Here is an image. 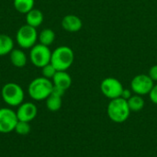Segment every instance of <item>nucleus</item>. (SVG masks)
<instances>
[{
	"instance_id": "obj_1",
	"label": "nucleus",
	"mask_w": 157,
	"mask_h": 157,
	"mask_svg": "<svg viewBox=\"0 0 157 157\" xmlns=\"http://www.w3.org/2000/svg\"><path fill=\"white\" fill-rule=\"evenodd\" d=\"M53 88V84L51 79L45 78L43 76L37 77L33 79L29 86L28 93L29 96L35 101L46 100L47 98L52 94Z\"/></svg>"
},
{
	"instance_id": "obj_2",
	"label": "nucleus",
	"mask_w": 157,
	"mask_h": 157,
	"mask_svg": "<svg viewBox=\"0 0 157 157\" xmlns=\"http://www.w3.org/2000/svg\"><path fill=\"white\" fill-rule=\"evenodd\" d=\"M131 112L127 100L122 98L110 99L107 108L109 118L115 123H123L129 119Z\"/></svg>"
},
{
	"instance_id": "obj_3",
	"label": "nucleus",
	"mask_w": 157,
	"mask_h": 157,
	"mask_svg": "<svg viewBox=\"0 0 157 157\" xmlns=\"http://www.w3.org/2000/svg\"><path fill=\"white\" fill-rule=\"evenodd\" d=\"M75 53L68 46H59L52 52L51 63L57 71H67L73 64Z\"/></svg>"
},
{
	"instance_id": "obj_4",
	"label": "nucleus",
	"mask_w": 157,
	"mask_h": 157,
	"mask_svg": "<svg viewBox=\"0 0 157 157\" xmlns=\"http://www.w3.org/2000/svg\"><path fill=\"white\" fill-rule=\"evenodd\" d=\"M1 97L7 106L18 107L24 102L25 92L18 84L9 82L3 86L1 89Z\"/></svg>"
},
{
	"instance_id": "obj_5",
	"label": "nucleus",
	"mask_w": 157,
	"mask_h": 157,
	"mask_svg": "<svg viewBox=\"0 0 157 157\" xmlns=\"http://www.w3.org/2000/svg\"><path fill=\"white\" fill-rule=\"evenodd\" d=\"M37 29L27 24L21 26L16 33V42L20 49H31L38 41Z\"/></svg>"
},
{
	"instance_id": "obj_6",
	"label": "nucleus",
	"mask_w": 157,
	"mask_h": 157,
	"mask_svg": "<svg viewBox=\"0 0 157 157\" xmlns=\"http://www.w3.org/2000/svg\"><path fill=\"white\" fill-rule=\"evenodd\" d=\"M51 57H52V51L50 50L49 46L37 43L30 49L29 60L31 63L38 68L41 69L43 66L50 63Z\"/></svg>"
},
{
	"instance_id": "obj_7",
	"label": "nucleus",
	"mask_w": 157,
	"mask_h": 157,
	"mask_svg": "<svg viewBox=\"0 0 157 157\" xmlns=\"http://www.w3.org/2000/svg\"><path fill=\"white\" fill-rule=\"evenodd\" d=\"M18 121L17 113L11 108L0 109V133H10L15 131Z\"/></svg>"
},
{
	"instance_id": "obj_8",
	"label": "nucleus",
	"mask_w": 157,
	"mask_h": 157,
	"mask_svg": "<svg viewBox=\"0 0 157 157\" xmlns=\"http://www.w3.org/2000/svg\"><path fill=\"white\" fill-rule=\"evenodd\" d=\"M123 89L124 87L121 81L114 77H107L100 84L102 94L109 99L121 98Z\"/></svg>"
},
{
	"instance_id": "obj_9",
	"label": "nucleus",
	"mask_w": 157,
	"mask_h": 157,
	"mask_svg": "<svg viewBox=\"0 0 157 157\" xmlns=\"http://www.w3.org/2000/svg\"><path fill=\"white\" fill-rule=\"evenodd\" d=\"M155 86V82L150 78L148 75H137L131 82L132 91L139 96L149 95L152 88Z\"/></svg>"
},
{
	"instance_id": "obj_10",
	"label": "nucleus",
	"mask_w": 157,
	"mask_h": 157,
	"mask_svg": "<svg viewBox=\"0 0 157 157\" xmlns=\"http://www.w3.org/2000/svg\"><path fill=\"white\" fill-rule=\"evenodd\" d=\"M16 113L18 121L30 122L37 117L38 109L33 102H23L17 107Z\"/></svg>"
},
{
	"instance_id": "obj_11",
	"label": "nucleus",
	"mask_w": 157,
	"mask_h": 157,
	"mask_svg": "<svg viewBox=\"0 0 157 157\" xmlns=\"http://www.w3.org/2000/svg\"><path fill=\"white\" fill-rule=\"evenodd\" d=\"M62 27L65 31L68 32H77L83 27V22L79 17L76 15L69 14L63 17L62 20Z\"/></svg>"
},
{
	"instance_id": "obj_12",
	"label": "nucleus",
	"mask_w": 157,
	"mask_h": 157,
	"mask_svg": "<svg viewBox=\"0 0 157 157\" xmlns=\"http://www.w3.org/2000/svg\"><path fill=\"white\" fill-rule=\"evenodd\" d=\"M54 86L67 90L72 85V77L66 71H57L52 79Z\"/></svg>"
},
{
	"instance_id": "obj_13",
	"label": "nucleus",
	"mask_w": 157,
	"mask_h": 157,
	"mask_svg": "<svg viewBox=\"0 0 157 157\" xmlns=\"http://www.w3.org/2000/svg\"><path fill=\"white\" fill-rule=\"evenodd\" d=\"M9 59L11 63L17 68H23L28 63V56L23 49H13L9 53Z\"/></svg>"
},
{
	"instance_id": "obj_14",
	"label": "nucleus",
	"mask_w": 157,
	"mask_h": 157,
	"mask_svg": "<svg viewBox=\"0 0 157 157\" xmlns=\"http://www.w3.org/2000/svg\"><path fill=\"white\" fill-rule=\"evenodd\" d=\"M44 19V16L43 13L37 8H33L31 9L29 12H28L25 15V20H26V24L29 26H31L35 29H37L38 27H40Z\"/></svg>"
},
{
	"instance_id": "obj_15",
	"label": "nucleus",
	"mask_w": 157,
	"mask_h": 157,
	"mask_svg": "<svg viewBox=\"0 0 157 157\" xmlns=\"http://www.w3.org/2000/svg\"><path fill=\"white\" fill-rule=\"evenodd\" d=\"M14 49L13 39L6 34H0V56L9 54Z\"/></svg>"
},
{
	"instance_id": "obj_16",
	"label": "nucleus",
	"mask_w": 157,
	"mask_h": 157,
	"mask_svg": "<svg viewBox=\"0 0 157 157\" xmlns=\"http://www.w3.org/2000/svg\"><path fill=\"white\" fill-rule=\"evenodd\" d=\"M38 40L40 44L50 47L55 40V32L52 29H43L39 33Z\"/></svg>"
},
{
	"instance_id": "obj_17",
	"label": "nucleus",
	"mask_w": 157,
	"mask_h": 157,
	"mask_svg": "<svg viewBox=\"0 0 157 157\" xmlns=\"http://www.w3.org/2000/svg\"><path fill=\"white\" fill-rule=\"evenodd\" d=\"M13 5L17 12L26 15L34 8L35 0H13Z\"/></svg>"
},
{
	"instance_id": "obj_18",
	"label": "nucleus",
	"mask_w": 157,
	"mask_h": 157,
	"mask_svg": "<svg viewBox=\"0 0 157 157\" xmlns=\"http://www.w3.org/2000/svg\"><path fill=\"white\" fill-rule=\"evenodd\" d=\"M128 105L129 108L131 109V111H140L144 109V99L143 98V96H139V95H132L128 100Z\"/></svg>"
},
{
	"instance_id": "obj_19",
	"label": "nucleus",
	"mask_w": 157,
	"mask_h": 157,
	"mask_svg": "<svg viewBox=\"0 0 157 157\" xmlns=\"http://www.w3.org/2000/svg\"><path fill=\"white\" fill-rule=\"evenodd\" d=\"M62 104H63L62 98L58 96H54L52 94H51L46 99V107L50 111L52 112L58 111L62 108Z\"/></svg>"
},
{
	"instance_id": "obj_20",
	"label": "nucleus",
	"mask_w": 157,
	"mask_h": 157,
	"mask_svg": "<svg viewBox=\"0 0 157 157\" xmlns=\"http://www.w3.org/2000/svg\"><path fill=\"white\" fill-rule=\"evenodd\" d=\"M15 132L21 135V136H26L30 132V125L29 122H25V121H18L16 128H15Z\"/></svg>"
},
{
	"instance_id": "obj_21",
	"label": "nucleus",
	"mask_w": 157,
	"mask_h": 157,
	"mask_svg": "<svg viewBox=\"0 0 157 157\" xmlns=\"http://www.w3.org/2000/svg\"><path fill=\"white\" fill-rule=\"evenodd\" d=\"M56 72H57V70L54 68V66L51 63L41 68L42 76L45 77V78L51 79V80L52 79V77L54 76V75L56 74Z\"/></svg>"
},
{
	"instance_id": "obj_22",
	"label": "nucleus",
	"mask_w": 157,
	"mask_h": 157,
	"mask_svg": "<svg viewBox=\"0 0 157 157\" xmlns=\"http://www.w3.org/2000/svg\"><path fill=\"white\" fill-rule=\"evenodd\" d=\"M149 97H150V99L151 101L157 105V85H155L154 87L152 88L151 92L149 93Z\"/></svg>"
},
{
	"instance_id": "obj_23",
	"label": "nucleus",
	"mask_w": 157,
	"mask_h": 157,
	"mask_svg": "<svg viewBox=\"0 0 157 157\" xmlns=\"http://www.w3.org/2000/svg\"><path fill=\"white\" fill-rule=\"evenodd\" d=\"M148 75L150 76V78H151L154 82L157 81V64L153 65V66L150 68V70H149V72H148Z\"/></svg>"
},
{
	"instance_id": "obj_24",
	"label": "nucleus",
	"mask_w": 157,
	"mask_h": 157,
	"mask_svg": "<svg viewBox=\"0 0 157 157\" xmlns=\"http://www.w3.org/2000/svg\"><path fill=\"white\" fill-rule=\"evenodd\" d=\"M64 93H65V90H63V89H62L60 87H57V86H53V88H52V95L63 98V96L64 95Z\"/></svg>"
},
{
	"instance_id": "obj_25",
	"label": "nucleus",
	"mask_w": 157,
	"mask_h": 157,
	"mask_svg": "<svg viewBox=\"0 0 157 157\" xmlns=\"http://www.w3.org/2000/svg\"><path fill=\"white\" fill-rule=\"evenodd\" d=\"M132 90L124 88V89H123V91H122V93H121V98H123V99H125V100H128V99L132 96Z\"/></svg>"
}]
</instances>
